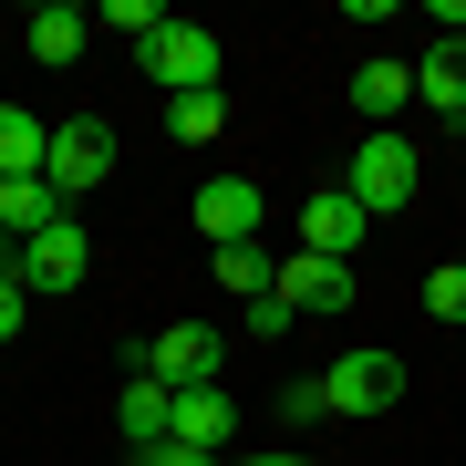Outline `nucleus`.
I'll return each mask as SVG.
<instances>
[{
	"label": "nucleus",
	"mask_w": 466,
	"mask_h": 466,
	"mask_svg": "<svg viewBox=\"0 0 466 466\" xmlns=\"http://www.w3.org/2000/svg\"><path fill=\"white\" fill-rule=\"evenodd\" d=\"M125 446H135V456H146V446H177V394H167L156 373L125 383Z\"/></svg>",
	"instance_id": "obj_11"
},
{
	"label": "nucleus",
	"mask_w": 466,
	"mask_h": 466,
	"mask_svg": "<svg viewBox=\"0 0 466 466\" xmlns=\"http://www.w3.org/2000/svg\"><path fill=\"white\" fill-rule=\"evenodd\" d=\"M187 218H198V238H208V249H249V238H259V218H269V198H259L249 177H208Z\"/></svg>",
	"instance_id": "obj_5"
},
{
	"label": "nucleus",
	"mask_w": 466,
	"mask_h": 466,
	"mask_svg": "<svg viewBox=\"0 0 466 466\" xmlns=\"http://www.w3.org/2000/svg\"><path fill=\"white\" fill-rule=\"evenodd\" d=\"M456 135H466V125H456Z\"/></svg>",
	"instance_id": "obj_28"
},
{
	"label": "nucleus",
	"mask_w": 466,
	"mask_h": 466,
	"mask_svg": "<svg viewBox=\"0 0 466 466\" xmlns=\"http://www.w3.org/2000/svg\"><path fill=\"white\" fill-rule=\"evenodd\" d=\"M146 373L167 383V394L218 383V332H208V321H167V332H156V352H146Z\"/></svg>",
	"instance_id": "obj_7"
},
{
	"label": "nucleus",
	"mask_w": 466,
	"mask_h": 466,
	"mask_svg": "<svg viewBox=\"0 0 466 466\" xmlns=\"http://www.w3.org/2000/svg\"><path fill=\"white\" fill-rule=\"evenodd\" d=\"M228 425H238V415H228V394H218V383L177 394V446H208V456H218V446H228Z\"/></svg>",
	"instance_id": "obj_15"
},
{
	"label": "nucleus",
	"mask_w": 466,
	"mask_h": 466,
	"mask_svg": "<svg viewBox=\"0 0 466 466\" xmlns=\"http://www.w3.org/2000/svg\"><path fill=\"white\" fill-rule=\"evenodd\" d=\"M404 94H415V63H363L352 73V104H363V115H394Z\"/></svg>",
	"instance_id": "obj_16"
},
{
	"label": "nucleus",
	"mask_w": 466,
	"mask_h": 466,
	"mask_svg": "<svg viewBox=\"0 0 466 466\" xmlns=\"http://www.w3.org/2000/svg\"><path fill=\"white\" fill-rule=\"evenodd\" d=\"M269 466H311V456H269Z\"/></svg>",
	"instance_id": "obj_26"
},
{
	"label": "nucleus",
	"mask_w": 466,
	"mask_h": 466,
	"mask_svg": "<svg viewBox=\"0 0 466 466\" xmlns=\"http://www.w3.org/2000/svg\"><path fill=\"white\" fill-rule=\"evenodd\" d=\"M352 290H363L352 259H311V249H300V259L280 269V300H290V311H352Z\"/></svg>",
	"instance_id": "obj_9"
},
{
	"label": "nucleus",
	"mask_w": 466,
	"mask_h": 466,
	"mask_svg": "<svg viewBox=\"0 0 466 466\" xmlns=\"http://www.w3.org/2000/svg\"><path fill=\"white\" fill-rule=\"evenodd\" d=\"M0 269H21V238H11V228H0Z\"/></svg>",
	"instance_id": "obj_25"
},
{
	"label": "nucleus",
	"mask_w": 466,
	"mask_h": 466,
	"mask_svg": "<svg viewBox=\"0 0 466 466\" xmlns=\"http://www.w3.org/2000/svg\"><path fill=\"white\" fill-rule=\"evenodd\" d=\"M52 218H63V198H52V177H0V228H11V238H42Z\"/></svg>",
	"instance_id": "obj_13"
},
{
	"label": "nucleus",
	"mask_w": 466,
	"mask_h": 466,
	"mask_svg": "<svg viewBox=\"0 0 466 466\" xmlns=\"http://www.w3.org/2000/svg\"><path fill=\"white\" fill-rule=\"evenodd\" d=\"M52 198H84V187H104V177H115V125H104V115H63V125H52Z\"/></svg>",
	"instance_id": "obj_3"
},
{
	"label": "nucleus",
	"mask_w": 466,
	"mask_h": 466,
	"mask_svg": "<svg viewBox=\"0 0 466 466\" xmlns=\"http://www.w3.org/2000/svg\"><path fill=\"white\" fill-rule=\"evenodd\" d=\"M21 42H32V63H73V52L94 42V11H63V0H52V11H32Z\"/></svg>",
	"instance_id": "obj_14"
},
{
	"label": "nucleus",
	"mask_w": 466,
	"mask_h": 466,
	"mask_svg": "<svg viewBox=\"0 0 466 466\" xmlns=\"http://www.w3.org/2000/svg\"><path fill=\"white\" fill-rule=\"evenodd\" d=\"M363 228H373V218L352 208L342 187H321V198H300V249H311V259H352V249H363Z\"/></svg>",
	"instance_id": "obj_8"
},
{
	"label": "nucleus",
	"mask_w": 466,
	"mask_h": 466,
	"mask_svg": "<svg viewBox=\"0 0 466 466\" xmlns=\"http://www.w3.org/2000/svg\"><path fill=\"white\" fill-rule=\"evenodd\" d=\"M425 311H435V321H466V259H446V269L425 280Z\"/></svg>",
	"instance_id": "obj_20"
},
{
	"label": "nucleus",
	"mask_w": 466,
	"mask_h": 466,
	"mask_svg": "<svg viewBox=\"0 0 466 466\" xmlns=\"http://www.w3.org/2000/svg\"><path fill=\"white\" fill-rule=\"evenodd\" d=\"M415 177H425V167H415V146H404V135H383V125H373L363 146H352V177H342V198L363 208V218H394L404 198H415Z\"/></svg>",
	"instance_id": "obj_1"
},
{
	"label": "nucleus",
	"mask_w": 466,
	"mask_h": 466,
	"mask_svg": "<svg viewBox=\"0 0 466 466\" xmlns=\"http://www.w3.org/2000/svg\"><path fill=\"white\" fill-rule=\"evenodd\" d=\"M280 415H290V425H321V415H332V394H321V373H311V383H290V394H280Z\"/></svg>",
	"instance_id": "obj_22"
},
{
	"label": "nucleus",
	"mask_w": 466,
	"mask_h": 466,
	"mask_svg": "<svg viewBox=\"0 0 466 466\" xmlns=\"http://www.w3.org/2000/svg\"><path fill=\"white\" fill-rule=\"evenodd\" d=\"M238 321H249V342H280V332H290V321H300V311H290V300H280V290H269V300H249V311H238Z\"/></svg>",
	"instance_id": "obj_21"
},
{
	"label": "nucleus",
	"mask_w": 466,
	"mask_h": 466,
	"mask_svg": "<svg viewBox=\"0 0 466 466\" xmlns=\"http://www.w3.org/2000/svg\"><path fill=\"white\" fill-rule=\"evenodd\" d=\"M228 466H269V456H228Z\"/></svg>",
	"instance_id": "obj_27"
},
{
	"label": "nucleus",
	"mask_w": 466,
	"mask_h": 466,
	"mask_svg": "<svg viewBox=\"0 0 466 466\" xmlns=\"http://www.w3.org/2000/svg\"><path fill=\"white\" fill-rule=\"evenodd\" d=\"M321 394H332V415H383V404L404 394V363L394 352H342V363H321Z\"/></svg>",
	"instance_id": "obj_4"
},
{
	"label": "nucleus",
	"mask_w": 466,
	"mask_h": 466,
	"mask_svg": "<svg viewBox=\"0 0 466 466\" xmlns=\"http://www.w3.org/2000/svg\"><path fill=\"white\" fill-rule=\"evenodd\" d=\"M135 466H228V456H208V446H146Z\"/></svg>",
	"instance_id": "obj_23"
},
{
	"label": "nucleus",
	"mask_w": 466,
	"mask_h": 466,
	"mask_svg": "<svg viewBox=\"0 0 466 466\" xmlns=\"http://www.w3.org/2000/svg\"><path fill=\"white\" fill-rule=\"evenodd\" d=\"M415 94H425L446 125H466V42H446V32L425 42V63H415Z\"/></svg>",
	"instance_id": "obj_10"
},
{
	"label": "nucleus",
	"mask_w": 466,
	"mask_h": 466,
	"mask_svg": "<svg viewBox=\"0 0 466 466\" xmlns=\"http://www.w3.org/2000/svg\"><path fill=\"white\" fill-rule=\"evenodd\" d=\"M21 311H32V290H21V280H11V269H0V342H11V332H21Z\"/></svg>",
	"instance_id": "obj_24"
},
{
	"label": "nucleus",
	"mask_w": 466,
	"mask_h": 466,
	"mask_svg": "<svg viewBox=\"0 0 466 466\" xmlns=\"http://www.w3.org/2000/svg\"><path fill=\"white\" fill-rule=\"evenodd\" d=\"M167 21H177V11H156V0H104V11H94V32H135V52H146Z\"/></svg>",
	"instance_id": "obj_18"
},
{
	"label": "nucleus",
	"mask_w": 466,
	"mask_h": 466,
	"mask_svg": "<svg viewBox=\"0 0 466 466\" xmlns=\"http://www.w3.org/2000/svg\"><path fill=\"white\" fill-rule=\"evenodd\" d=\"M167 125L187 135V146H208V135L228 125V94H177V104H167Z\"/></svg>",
	"instance_id": "obj_19"
},
{
	"label": "nucleus",
	"mask_w": 466,
	"mask_h": 466,
	"mask_svg": "<svg viewBox=\"0 0 466 466\" xmlns=\"http://www.w3.org/2000/svg\"><path fill=\"white\" fill-rule=\"evenodd\" d=\"M42 167H52V125L0 104V177H42Z\"/></svg>",
	"instance_id": "obj_12"
},
{
	"label": "nucleus",
	"mask_w": 466,
	"mask_h": 466,
	"mask_svg": "<svg viewBox=\"0 0 466 466\" xmlns=\"http://www.w3.org/2000/svg\"><path fill=\"white\" fill-rule=\"evenodd\" d=\"M218 290H238V300H269V290H280V269L259 259V238H249V249H218Z\"/></svg>",
	"instance_id": "obj_17"
},
{
	"label": "nucleus",
	"mask_w": 466,
	"mask_h": 466,
	"mask_svg": "<svg viewBox=\"0 0 466 466\" xmlns=\"http://www.w3.org/2000/svg\"><path fill=\"white\" fill-rule=\"evenodd\" d=\"M84 269H94V238L73 228V218H52L42 238H21V269H11V280H21V290H73Z\"/></svg>",
	"instance_id": "obj_6"
},
{
	"label": "nucleus",
	"mask_w": 466,
	"mask_h": 466,
	"mask_svg": "<svg viewBox=\"0 0 466 466\" xmlns=\"http://www.w3.org/2000/svg\"><path fill=\"white\" fill-rule=\"evenodd\" d=\"M135 63L167 84V104H177V94H218V32H208V21H167Z\"/></svg>",
	"instance_id": "obj_2"
}]
</instances>
